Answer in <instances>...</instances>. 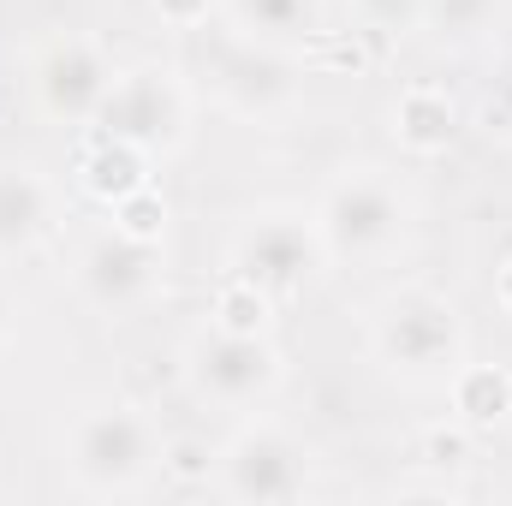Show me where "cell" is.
Listing matches in <instances>:
<instances>
[{"label":"cell","instance_id":"cell-1","mask_svg":"<svg viewBox=\"0 0 512 506\" xmlns=\"http://www.w3.org/2000/svg\"><path fill=\"white\" fill-rule=\"evenodd\" d=\"M465 352V316L435 286H399L370 310V358L405 387H447Z\"/></svg>","mask_w":512,"mask_h":506},{"label":"cell","instance_id":"cell-2","mask_svg":"<svg viewBox=\"0 0 512 506\" xmlns=\"http://www.w3.org/2000/svg\"><path fill=\"white\" fill-rule=\"evenodd\" d=\"M161 429L137 399H96L66 423V477L78 495H137L161 471Z\"/></svg>","mask_w":512,"mask_h":506},{"label":"cell","instance_id":"cell-3","mask_svg":"<svg viewBox=\"0 0 512 506\" xmlns=\"http://www.w3.org/2000/svg\"><path fill=\"white\" fill-rule=\"evenodd\" d=\"M185 36H191V72L227 114L280 120L298 102V66L286 48H262L251 36H239L233 24H197Z\"/></svg>","mask_w":512,"mask_h":506},{"label":"cell","instance_id":"cell-4","mask_svg":"<svg viewBox=\"0 0 512 506\" xmlns=\"http://www.w3.org/2000/svg\"><path fill=\"white\" fill-rule=\"evenodd\" d=\"M310 215H316V233L328 245V262H382L399 251V239L411 227L405 191L376 167H346Z\"/></svg>","mask_w":512,"mask_h":506},{"label":"cell","instance_id":"cell-5","mask_svg":"<svg viewBox=\"0 0 512 506\" xmlns=\"http://www.w3.org/2000/svg\"><path fill=\"white\" fill-rule=\"evenodd\" d=\"M227 268L280 304V298H298L316 286V274L328 268V245H322L310 209H262L233 233Z\"/></svg>","mask_w":512,"mask_h":506},{"label":"cell","instance_id":"cell-6","mask_svg":"<svg viewBox=\"0 0 512 506\" xmlns=\"http://www.w3.org/2000/svg\"><path fill=\"white\" fill-rule=\"evenodd\" d=\"M310 489V447L286 429L256 417L215 453V495L239 506H286Z\"/></svg>","mask_w":512,"mask_h":506},{"label":"cell","instance_id":"cell-7","mask_svg":"<svg viewBox=\"0 0 512 506\" xmlns=\"http://www.w3.org/2000/svg\"><path fill=\"white\" fill-rule=\"evenodd\" d=\"M96 137H120L131 149H143L149 161L155 155H173L191 131V90L173 66H131L114 78L102 114L90 120Z\"/></svg>","mask_w":512,"mask_h":506},{"label":"cell","instance_id":"cell-8","mask_svg":"<svg viewBox=\"0 0 512 506\" xmlns=\"http://www.w3.org/2000/svg\"><path fill=\"white\" fill-rule=\"evenodd\" d=\"M185 381L197 399L227 405V411H256L280 387V352L268 334H233V328H203L185 346Z\"/></svg>","mask_w":512,"mask_h":506},{"label":"cell","instance_id":"cell-9","mask_svg":"<svg viewBox=\"0 0 512 506\" xmlns=\"http://www.w3.org/2000/svg\"><path fill=\"white\" fill-rule=\"evenodd\" d=\"M114 60L96 36H54L36 48L30 60V90H36V108L54 120V126H90L114 90Z\"/></svg>","mask_w":512,"mask_h":506},{"label":"cell","instance_id":"cell-10","mask_svg":"<svg viewBox=\"0 0 512 506\" xmlns=\"http://www.w3.org/2000/svg\"><path fill=\"white\" fill-rule=\"evenodd\" d=\"M78 292H84L102 316L143 310V304L161 292V245H155V239H131L120 227H102V233L84 239V251H78Z\"/></svg>","mask_w":512,"mask_h":506},{"label":"cell","instance_id":"cell-11","mask_svg":"<svg viewBox=\"0 0 512 506\" xmlns=\"http://www.w3.org/2000/svg\"><path fill=\"white\" fill-rule=\"evenodd\" d=\"M54 215V185L24 161H0V262L36 251L54 233Z\"/></svg>","mask_w":512,"mask_h":506},{"label":"cell","instance_id":"cell-12","mask_svg":"<svg viewBox=\"0 0 512 506\" xmlns=\"http://www.w3.org/2000/svg\"><path fill=\"white\" fill-rule=\"evenodd\" d=\"M393 137H399L405 155H423V161L441 155V149H453V137H459V102L441 84L399 90V102H393Z\"/></svg>","mask_w":512,"mask_h":506},{"label":"cell","instance_id":"cell-13","mask_svg":"<svg viewBox=\"0 0 512 506\" xmlns=\"http://www.w3.org/2000/svg\"><path fill=\"white\" fill-rule=\"evenodd\" d=\"M227 24L262 48H298L322 30V0H221Z\"/></svg>","mask_w":512,"mask_h":506},{"label":"cell","instance_id":"cell-14","mask_svg":"<svg viewBox=\"0 0 512 506\" xmlns=\"http://www.w3.org/2000/svg\"><path fill=\"white\" fill-rule=\"evenodd\" d=\"M447 399H453V417L471 429V435H483V429H501L512 417V370L501 364H459L453 381H447Z\"/></svg>","mask_w":512,"mask_h":506},{"label":"cell","instance_id":"cell-15","mask_svg":"<svg viewBox=\"0 0 512 506\" xmlns=\"http://www.w3.org/2000/svg\"><path fill=\"white\" fill-rule=\"evenodd\" d=\"M78 185L96 197V203H120L131 197L137 185H149V155L143 149H131L120 137H96L90 131V143H84V155H78Z\"/></svg>","mask_w":512,"mask_h":506},{"label":"cell","instance_id":"cell-16","mask_svg":"<svg viewBox=\"0 0 512 506\" xmlns=\"http://www.w3.org/2000/svg\"><path fill=\"white\" fill-rule=\"evenodd\" d=\"M417 18H423V30H429L435 42L471 48V42H483V36L495 30L501 0H417Z\"/></svg>","mask_w":512,"mask_h":506},{"label":"cell","instance_id":"cell-17","mask_svg":"<svg viewBox=\"0 0 512 506\" xmlns=\"http://www.w3.org/2000/svg\"><path fill=\"white\" fill-rule=\"evenodd\" d=\"M215 328H233V334H268L274 328V298L251 286V280H239V274H227V286L215 292V316H209Z\"/></svg>","mask_w":512,"mask_h":506},{"label":"cell","instance_id":"cell-18","mask_svg":"<svg viewBox=\"0 0 512 506\" xmlns=\"http://www.w3.org/2000/svg\"><path fill=\"white\" fill-rule=\"evenodd\" d=\"M114 227L131 233V239H155L161 245V233H167V203H161V191L155 185H137L131 197L114 203Z\"/></svg>","mask_w":512,"mask_h":506},{"label":"cell","instance_id":"cell-19","mask_svg":"<svg viewBox=\"0 0 512 506\" xmlns=\"http://www.w3.org/2000/svg\"><path fill=\"white\" fill-rule=\"evenodd\" d=\"M483 131L489 137H501V143H512V60L495 72V84H489V96H483Z\"/></svg>","mask_w":512,"mask_h":506},{"label":"cell","instance_id":"cell-20","mask_svg":"<svg viewBox=\"0 0 512 506\" xmlns=\"http://www.w3.org/2000/svg\"><path fill=\"white\" fill-rule=\"evenodd\" d=\"M423 459L441 465V471H447V465H465V459H471V429H465L459 417H453V429H429V435H423Z\"/></svg>","mask_w":512,"mask_h":506},{"label":"cell","instance_id":"cell-21","mask_svg":"<svg viewBox=\"0 0 512 506\" xmlns=\"http://www.w3.org/2000/svg\"><path fill=\"white\" fill-rule=\"evenodd\" d=\"M149 6H155L161 24H173V30H197V24L215 18V0H149Z\"/></svg>","mask_w":512,"mask_h":506},{"label":"cell","instance_id":"cell-22","mask_svg":"<svg viewBox=\"0 0 512 506\" xmlns=\"http://www.w3.org/2000/svg\"><path fill=\"white\" fill-rule=\"evenodd\" d=\"M495 304L512 316V251L501 256V268H495Z\"/></svg>","mask_w":512,"mask_h":506},{"label":"cell","instance_id":"cell-23","mask_svg":"<svg viewBox=\"0 0 512 506\" xmlns=\"http://www.w3.org/2000/svg\"><path fill=\"white\" fill-rule=\"evenodd\" d=\"M12 328H18V304H12V292H6V280H0V346L12 340Z\"/></svg>","mask_w":512,"mask_h":506},{"label":"cell","instance_id":"cell-24","mask_svg":"<svg viewBox=\"0 0 512 506\" xmlns=\"http://www.w3.org/2000/svg\"><path fill=\"white\" fill-rule=\"evenodd\" d=\"M370 6H376V12H387V18H393V12H417V0H370Z\"/></svg>","mask_w":512,"mask_h":506}]
</instances>
